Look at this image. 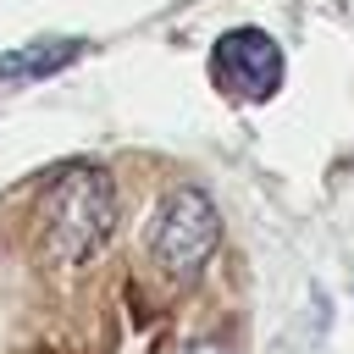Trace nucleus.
<instances>
[{"instance_id":"1","label":"nucleus","mask_w":354,"mask_h":354,"mask_svg":"<svg viewBox=\"0 0 354 354\" xmlns=\"http://www.w3.org/2000/svg\"><path fill=\"white\" fill-rule=\"evenodd\" d=\"M116 216H122V199L100 160L61 166L39 194V227H44V249L55 260H94L111 243Z\"/></svg>"},{"instance_id":"2","label":"nucleus","mask_w":354,"mask_h":354,"mask_svg":"<svg viewBox=\"0 0 354 354\" xmlns=\"http://www.w3.org/2000/svg\"><path fill=\"white\" fill-rule=\"evenodd\" d=\"M144 243H149V260H155V271L166 282H194L216 260V249H221V210H216V199L199 183L166 188L155 216H149Z\"/></svg>"},{"instance_id":"3","label":"nucleus","mask_w":354,"mask_h":354,"mask_svg":"<svg viewBox=\"0 0 354 354\" xmlns=\"http://www.w3.org/2000/svg\"><path fill=\"white\" fill-rule=\"evenodd\" d=\"M210 88L232 105H266L282 94V77H288V55L282 44L266 33V28H227L216 44H210Z\"/></svg>"},{"instance_id":"4","label":"nucleus","mask_w":354,"mask_h":354,"mask_svg":"<svg viewBox=\"0 0 354 354\" xmlns=\"http://www.w3.org/2000/svg\"><path fill=\"white\" fill-rule=\"evenodd\" d=\"M83 44L77 39H50V44H33V50H17L0 61V83H17V77H44V72H61Z\"/></svg>"},{"instance_id":"5","label":"nucleus","mask_w":354,"mask_h":354,"mask_svg":"<svg viewBox=\"0 0 354 354\" xmlns=\"http://www.w3.org/2000/svg\"><path fill=\"white\" fill-rule=\"evenodd\" d=\"M183 354H232V348H227L221 337H194V343H188Z\"/></svg>"}]
</instances>
